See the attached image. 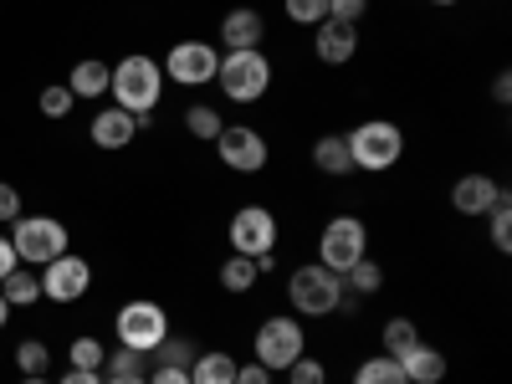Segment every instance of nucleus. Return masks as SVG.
I'll return each instance as SVG.
<instances>
[{
	"label": "nucleus",
	"mask_w": 512,
	"mask_h": 384,
	"mask_svg": "<svg viewBox=\"0 0 512 384\" xmlns=\"http://www.w3.org/2000/svg\"><path fill=\"white\" fill-rule=\"evenodd\" d=\"M108 93H113V103H118L123 113L139 118V128H149V123H154V108H159V98H164V67H159L154 57H144V52H128V57L113 67Z\"/></svg>",
	"instance_id": "1"
},
{
	"label": "nucleus",
	"mask_w": 512,
	"mask_h": 384,
	"mask_svg": "<svg viewBox=\"0 0 512 384\" xmlns=\"http://www.w3.org/2000/svg\"><path fill=\"white\" fill-rule=\"evenodd\" d=\"M287 303H292L297 318H328L338 308H354V297L344 292V277H338V272L308 262V267H297L287 277Z\"/></svg>",
	"instance_id": "2"
},
{
	"label": "nucleus",
	"mask_w": 512,
	"mask_h": 384,
	"mask_svg": "<svg viewBox=\"0 0 512 384\" xmlns=\"http://www.w3.org/2000/svg\"><path fill=\"white\" fill-rule=\"evenodd\" d=\"M344 144H349L354 169H364V175H384V169H395L400 154H405V134L390 118H364L354 134H344Z\"/></svg>",
	"instance_id": "3"
},
{
	"label": "nucleus",
	"mask_w": 512,
	"mask_h": 384,
	"mask_svg": "<svg viewBox=\"0 0 512 384\" xmlns=\"http://www.w3.org/2000/svg\"><path fill=\"white\" fill-rule=\"evenodd\" d=\"M11 246H16V256L26 267H47V262H57L62 251H72V236H67V226L57 221V216H16L11 221Z\"/></svg>",
	"instance_id": "4"
},
{
	"label": "nucleus",
	"mask_w": 512,
	"mask_h": 384,
	"mask_svg": "<svg viewBox=\"0 0 512 384\" xmlns=\"http://www.w3.org/2000/svg\"><path fill=\"white\" fill-rule=\"evenodd\" d=\"M216 88L231 103H262L272 88V62L267 52H226L216 67Z\"/></svg>",
	"instance_id": "5"
},
{
	"label": "nucleus",
	"mask_w": 512,
	"mask_h": 384,
	"mask_svg": "<svg viewBox=\"0 0 512 384\" xmlns=\"http://www.w3.org/2000/svg\"><path fill=\"white\" fill-rule=\"evenodd\" d=\"M118 349H139V354H154L164 338H169V313L159 303H149V297H134V303H123L118 318Z\"/></svg>",
	"instance_id": "6"
},
{
	"label": "nucleus",
	"mask_w": 512,
	"mask_h": 384,
	"mask_svg": "<svg viewBox=\"0 0 512 384\" xmlns=\"http://www.w3.org/2000/svg\"><path fill=\"white\" fill-rule=\"evenodd\" d=\"M251 354H256V364H262V369L282 374L287 364H297V359L308 354V333H303V323H297V318H267L262 328H256V338H251Z\"/></svg>",
	"instance_id": "7"
},
{
	"label": "nucleus",
	"mask_w": 512,
	"mask_h": 384,
	"mask_svg": "<svg viewBox=\"0 0 512 384\" xmlns=\"http://www.w3.org/2000/svg\"><path fill=\"white\" fill-rule=\"evenodd\" d=\"M364 256H369V231H364L359 216H333L323 226V236H318V267L344 277L354 262H364Z\"/></svg>",
	"instance_id": "8"
},
{
	"label": "nucleus",
	"mask_w": 512,
	"mask_h": 384,
	"mask_svg": "<svg viewBox=\"0 0 512 384\" xmlns=\"http://www.w3.org/2000/svg\"><path fill=\"white\" fill-rule=\"evenodd\" d=\"M159 67H164L169 82H180V88H205V82H216L221 52L210 47V41H175Z\"/></svg>",
	"instance_id": "9"
},
{
	"label": "nucleus",
	"mask_w": 512,
	"mask_h": 384,
	"mask_svg": "<svg viewBox=\"0 0 512 384\" xmlns=\"http://www.w3.org/2000/svg\"><path fill=\"white\" fill-rule=\"evenodd\" d=\"M216 154L226 169H236V175H262L267 169V139L256 134L251 123H226L216 134Z\"/></svg>",
	"instance_id": "10"
},
{
	"label": "nucleus",
	"mask_w": 512,
	"mask_h": 384,
	"mask_svg": "<svg viewBox=\"0 0 512 384\" xmlns=\"http://www.w3.org/2000/svg\"><path fill=\"white\" fill-rule=\"evenodd\" d=\"M88 287H93V267L82 262L77 251H62L57 262H47L41 267V297H52V303H77V297H88Z\"/></svg>",
	"instance_id": "11"
},
{
	"label": "nucleus",
	"mask_w": 512,
	"mask_h": 384,
	"mask_svg": "<svg viewBox=\"0 0 512 384\" xmlns=\"http://www.w3.org/2000/svg\"><path fill=\"white\" fill-rule=\"evenodd\" d=\"M226 231H231V251H236V256L277 251V216H272L267 205H241Z\"/></svg>",
	"instance_id": "12"
},
{
	"label": "nucleus",
	"mask_w": 512,
	"mask_h": 384,
	"mask_svg": "<svg viewBox=\"0 0 512 384\" xmlns=\"http://www.w3.org/2000/svg\"><path fill=\"white\" fill-rule=\"evenodd\" d=\"M313 52H318V62H328V67H349V62L359 57V26L318 21V26H313Z\"/></svg>",
	"instance_id": "13"
},
{
	"label": "nucleus",
	"mask_w": 512,
	"mask_h": 384,
	"mask_svg": "<svg viewBox=\"0 0 512 384\" xmlns=\"http://www.w3.org/2000/svg\"><path fill=\"white\" fill-rule=\"evenodd\" d=\"M221 41H226V52H262V41H267V21H262V11H251V6L226 11V21H221Z\"/></svg>",
	"instance_id": "14"
},
{
	"label": "nucleus",
	"mask_w": 512,
	"mask_h": 384,
	"mask_svg": "<svg viewBox=\"0 0 512 384\" xmlns=\"http://www.w3.org/2000/svg\"><path fill=\"white\" fill-rule=\"evenodd\" d=\"M497 200H502V185L492 175H461L451 185V205L461 210V216H487Z\"/></svg>",
	"instance_id": "15"
},
{
	"label": "nucleus",
	"mask_w": 512,
	"mask_h": 384,
	"mask_svg": "<svg viewBox=\"0 0 512 384\" xmlns=\"http://www.w3.org/2000/svg\"><path fill=\"white\" fill-rule=\"evenodd\" d=\"M88 134H93V144H98V149L118 154V149L134 144V134H139V118H134V113H123V108L113 103L108 113H93V128H88Z\"/></svg>",
	"instance_id": "16"
},
{
	"label": "nucleus",
	"mask_w": 512,
	"mask_h": 384,
	"mask_svg": "<svg viewBox=\"0 0 512 384\" xmlns=\"http://www.w3.org/2000/svg\"><path fill=\"white\" fill-rule=\"evenodd\" d=\"M108 82H113V67H108V62H98V57H88V62H77V67H72L67 88H72V98L98 103V98L108 93Z\"/></svg>",
	"instance_id": "17"
},
{
	"label": "nucleus",
	"mask_w": 512,
	"mask_h": 384,
	"mask_svg": "<svg viewBox=\"0 0 512 384\" xmlns=\"http://www.w3.org/2000/svg\"><path fill=\"white\" fill-rule=\"evenodd\" d=\"M400 369H405L410 384H441V379H446V354L431 349V344H415V349L400 359Z\"/></svg>",
	"instance_id": "18"
},
{
	"label": "nucleus",
	"mask_w": 512,
	"mask_h": 384,
	"mask_svg": "<svg viewBox=\"0 0 512 384\" xmlns=\"http://www.w3.org/2000/svg\"><path fill=\"white\" fill-rule=\"evenodd\" d=\"M313 164H318V175H333V180L354 175V159H349L344 134H323V139L313 144Z\"/></svg>",
	"instance_id": "19"
},
{
	"label": "nucleus",
	"mask_w": 512,
	"mask_h": 384,
	"mask_svg": "<svg viewBox=\"0 0 512 384\" xmlns=\"http://www.w3.org/2000/svg\"><path fill=\"white\" fill-rule=\"evenodd\" d=\"M190 384H236V359L210 349V354H195L190 364Z\"/></svg>",
	"instance_id": "20"
},
{
	"label": "nucleus",
	"mask_w": 512,
	"mask_h": 384,
	"mask_svg": "<svg viewBox=\"0 0 512 384\" xmlns=\"http://www.w3.org/2000/svg\"><path fill=\"white\" fill-rule=\"evenodd\" d=\"M0 297L11 308H36L41 303V277H31V267H16L6 282H0Z\"/></svg>",
	"instance_id": "21"
},
{
	"label": "nucleus",
	"mask_w": 512,
	"mask_h": 384,
	"mask_svg": "<svg viewBox=\"0 0 512 384\" xmlns=\"http://www.w3.org/2000/svg\"><path fill=\"white\" fill-rule=\"evenodd\" d=\"M379 344H384V354H390V359H405L420 344L415 318H390V323H384V333H379Z\"/></svg>",
	"instance_id": "22"
},
{
	"label": "nucleus",
	"mask_w": 512,
	"mask_h": 384,
	"mask_svg": "<svg viewBox=\"0 0 512 384\" xmlns=\"http://www.w3.org/2000/svg\"><path fill=\"white\" fill-rule=\"evenodd\" d=\"M354 384H410V379H405L400 359H390V354H374V359H364V364L354 369Z\"/></svg>",
	"instance_id": "23"
},
{
	"label": "nucleus",
	"mask_w": 512,
	"mask_h": 384,
	"mask_svg": "<svg viewBox=\"0 0 512 384\" xmlns=\"http://www.w3.org/2000/svg\"><path fill=\"white\" fill-rule=\"evenodd\" d=\"M256 282H262V272H256V262H251V256H226V262H221V287L226 292H251Z\"/></svg>",
	"instance_id": "24"
},
{
	"label": "nucleus",
	"mask_w": 512,
	"mask_h": 384,
	"mask_svg": "<svg viewBox=\"0 0 512 384\" xmlns=\"http://www.w3.org/2000/svg\"><path fill=\"white\" fill-rule=\"evenodd\" d=\"M379 287H384V267H379V262H369V256L344 272V292H354V297H374Z\"/></svg>",
	"instance_id": "25"
},
{
	"label": "nucleus",
	"mask_w": 512,
	"mask_h": 384,
	"mask_svg": "<svg viewBox=\"0 0 512 384\" xmlns=\"http://www.w3.org/2000/svg\"><path fill=\"white\" fill-rule=\"evenodd\" d=\"M149 354H139V349H118V354H108L103 359V369H108V379H144L149 374Z\"/></svg>",
	"instance_id": "26"
},
{
	"label": "nucleus",
	"mask_w": 512,
	"mask_h": 384,
	"mask_svg": "<svg viewBox=\"0 0 512 384\" xmlns=\"http://www.w3.org/2000/svg\"><path fill=\"white\" fill-rule=\"evenodd\" d=\"M103 359H108V349L98 344L93 333L72 338V349H67V369H98V374H103Z\"/></svg>",
	"instance_id": "27"
},
{
	"label": "nucleus",
	"mask_w": 512,
	"mask_h": 384,
	"mask_svg": "<svg viewBox=\"0 0 512 384\" xmlns=\"http://www.w3.org/2000/svg\"><path fill=\"white\" fill-rule=\"evenodd\" d=\"M487 231H492V246L497 251H512V195L502 190V200L487 210Z\"/></svg>",
	"instance_id": "28"
},
{
	"label": "nucleus",
	"mask_w": 512,
	"mask_h": 384,
	"mask_svg": "<svg viewBox=\"0 0 512 384\" xmlns=\"http://www.w3.org/2000/svg\"><path fill=\"white\" fill-rule=\"evenodd\" d=\"M185 128H190L195 139H210V144H216V134H221V128H226V118H221L216 108H205V103H195V108H185Z\"/></svg>",
	"instance_id": "29"
},
{
	"label": "nucleus",
	"mask_w": 512,
	"mask_h": 384,
	"mask_svg": "<svg viewBox=\"0 0 512 384\" xmlns=\"http://www.w3.org/2000/svg\"><path fill=\"white\" fill-rule=\"evenodd\" d=\"M154 359H159V364H169V369H190V364H195V338H180V333H169L164 344L154 349Z\"/></svg>",
	"instance_id": "30"
},
{
	"label": "nucleus",
	"mask_w": 512,
	"mask_h": 384,
	"mask_svg": "<svg viewBox=\"0 0 512 384\" xmlns=\"http://www.w3.org/2000/svg\"><path fill=\"white\" fill-rule=\"evenodd\" d=\"M16 369L31 379V374H47L52 369V349L47 344H41V338H26V344L16 349Z\"/></svg>",
	"instance_id": "31"
},
{
	"label": "nucleus",
	"mask_w": 512,
	"mask_h": 384,
	"mask_svg": "<svg viewBox=\"0 0 512 384\" xmlns=\"http://www.w3.org/2000/svg\"><path fill=\"white\" fill-rule=\"evenodd\" d=\"M282 11L297 26H318V21H328V0H282Z\"/></svg>",
	"instance_id": "32"
},
{
	"label": "nucleus",
	"mask_w": 512,
	"mask_h": 384,
	"mask_svg": "<svg viewBox=\"0 0 512 384\" xmlns=\"http://www.w3.org/2000/svg\"><path fill=\"white\" fill-rule=\"evenodd\" d=\"M72 88H67V82H52V88H41V113H47V118H67L72 113Z\"/></svg>",
	"instance_id": "33"
},
{
	"label": "nucleus",
	"mask_w": 512,
	"mask_h": 384,
	"mask_svg": "<svg viewBox=\"0 0 512 384\" xmlns=\"http://www.w3.org/2000/svg\"><path fill=\"white\" fill-rule=\"evenodd\" d=\"M282 374H287V384H328V369H323V359H308V354L297 359V364H287Z\"/></svg>",
	"instance_id": "34"
},
{
	"label": "nucleus",
	"mask_w": 512,
	"mask_h": 384,
	"mask_svg": "<svg viewBox=\"0 0 512 384\" xmlns=\"http://www.w3.org/2000/svg\"><path fill=\"white\" fill-rule=\"evenodd\" d=\"M369 11V0H328V21H344V26H359Z\"/></svg>",
	"instance_id": "35"
},
{
	"label": "nucleus",
	"mask_w": 512,
	"mask_h": 384,
	"mask_svg": "<svg viewBox=\"0 0 512 384\" xmlns=\"http://www.w3.org/2000/svg\"><path fill=\"white\" fill-rule=\"evenodd\" d=\"M16 216H21V190H16V185H6V180H0V221L11 226Z\"/></svg>",
	"instance_id": "36"
},
{
	"label": "nucleus",
	"mask_w": 512,
	"mask_h": 384,
	"mask_svg": "<svg viewBox=\"0 0 512 384\" xmlns=\"http://www.w3.org/2000/svg\"><path fill=\"white\" fill-rule=\"evenodd\" d=\"M236 384H272V369H262V364H236Z\"/></svg>",
	"instance_id": "37"
},
{
	"label": "nucleus",
	"mask_w": 512,
	"mask_h": 384,
	"mask_svg": "<svg viewBox=\"0 0 512 384\" xmlns=\"http://www.w3.org/2000/svg\"><path fill=\"white\" fill-rule=\"evenodd\" d=\"M144 384H190V369H169V364H159L154 374H144Z\"/></svg>",
	"instance_id": "38"
},
{
	"label": "nucleus",
	"mask_w": 512,
	"mask_h": 384,
	"mask_svg": "<svg viewBox=\"0 0 512 384\" xmlns=\"http://www.w3.org/2000/svg\"><path fill=\"white\" fill-rule=\"evenodd\" d=\"M21 267V256H16V246H11V236H0V282H6L11 272Z\"/></svg>",
	"instance_id": "39"
},
{
	"label": "nucleus",
	"mask_w": 512,
	"mask_h": 384,
	"mask_svg": "<svg viewBox=\"0 0 512 384\" xmlns=\"http://www.w3.org/2000/svg\"><path fill=\"white\" fill-rule=\"evenodd\" d=\"M57 384H103V374L98 369H67Z\"/></svg>",
	"instance_id": "40"
},
{
	"label": "nucleus",
	"mask_w": 512,
	"mask_h": 384,
	"mask_svg": "<svg viewBox=\"0 0 512 384\" xmlns=\"http://www.w3.org/2000/svg\"><path fill=\"white\" fill-rule=\"evenodd\" d=\"M492 98H497L502 108L512 103V77H507V72H497V77H492Z\"/></svg>",
	"instance_id": "41"
},
{
	"label": "nucleus",
	"mask_w": 512,
	"mask_h": 384,
	"mask_svg": "<svg viewBox=\"0 0 512 384\" xmlns=\"http://www.w3.org/2000/svg\"><path fill=\"white\" fill-rule=\"evenodd\" d=\"M11 323V303H6V297H0V328H6Z\"/></svg>",
	"instance_id": "42"
},
{
	"label": "nucleus",
	"mask_w": 512,
	"mask_h": 384,
	"mask_svg": "<svg viewBox=\"0 0 512 384\" xmlns=\"http://www.w3.org/2000/svg\"><path fill=\"white\" fill-rule=\"evenodd\" d=\"M21 384H52V379H47V374H31V379L21 374Z\"/></svg>",
	"instance_id": "43"
},
{
	"label": "nucleus",
	"mask_w": 512,
	"mask_h": 384,
	"mask_svg": "<svg viewBox=\"0 0 512 384\" xmlns=\"http://www.w3.org/2000/svg\"><path fill=\"white\" fill-rule=\"evenodd\" d=\"M103 384H144V379H108V374H103Z\"/></svg>",
	"instance_id": "44"
},
{
	"label": "nucleus",
	"mask_w": 512,
	"mask_h": 384,
	"mask_svg": "<svg viewBox=\"0 0 512 384\" xmlns=\"http://www.w3.org/2000/svg\"><path fill=\"white\" fill-rule=\"evenodd\" d=\"M431 6H456V0H431Z\"/></svg>",
	"instance_id": "45"
}]
</instances>
